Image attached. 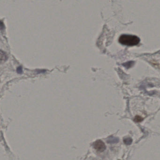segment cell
<instances>
[{"label": "cell", "mask_w": 160, "mask_h": 160, "mask_svg": "<svg viewBox=\"0 0 160 160\" xmlns=\"http://www.w3.org/2000/svg\"><path fill=\"white\" fill-rule=\"evenodd\" d=\"M135 121L136 122H139L142 121V119L140 117L138 116V117H136L135 118Z\"/></svg>", "instance_id": "cell-6"}, {"label": "cell", "mask_w": 160, "mask_h": 160, "mask_svg": "<svg viewBox=\"0 0 160 160\" xmlns=\"http://www.w3.org/2000/svg\"><path fill=\"white\" fill-rule=\"evenodd\" d=\"M119 139L118 137L113 136L109 137L107 140V142L109 144L117 143L119 142Z\"/></svg>", "instance_id": "cell-3"}, {"label": "cell", "mask_w": 160, "mask_h": 160, "mask_svg": "<svg viewBox=\"0 0 160 160\" xmlns=\"http://www.w3.org/2000/svg\"><path fill=\"white\" fill-rule=\"evenodd\" d=\"M123 142L124 143L127 145H130L132 144V139L131 138H126L123 139Z\"/></svg>", "instance_id": "cell-4"}, {"label": "cell", "mask_w": 160, "mask_h": 160, "mask_svg": "<svg viewBox=\"0 0 160 160\" xmlns=\"http://www.w3.org/2000/svg\"><path fill=\"white\" fill-rule=\"evenodd\" d=\"M17 71L18 73H22V72H23V70H22V67H21V66H19V67H18Z\"/></svg>", "instance_id": "cell-5"}, {"label": "cell", "mask_w": 160, "mask_h": 160, "mask_svg": "<svg viewBox=\"0 0 160 160\" xmlns=\"http://www.w3.org/2000/svg\"><path fill=\"white\" fill-rule=\"evenodd\" d=\"M93 148L96 150L97 151L100 152H102L106 148L104 143L102 140H96L93 144Z\"/></svg>", "instance_id": "cell-2"}, {"label": "cell", "mask_w": 160, "mask_h": 160, "mask_svg": "<svg viewBox=\"0 0 160 160\" xmlns=\"http://www.w3.org/2000/svg\"><path fill=\"white\" fill-rule=\"evenodd\" d=\"M119 42L124 45L133 46L139 43L140 39L135 35L123 34L120 37Z\"/></svg>", "instance_id": "cell-1"}]
</instances>
